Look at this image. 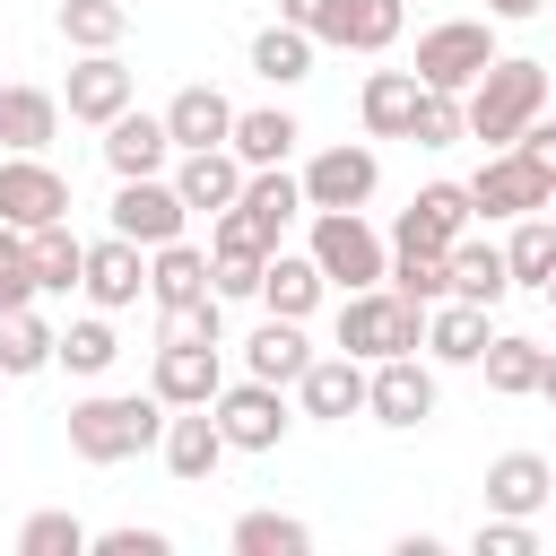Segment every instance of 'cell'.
Instances as JSON below:
<instances>
[{
  "label": "cell",
  "instance_id": "53",
  "mask_svg": "<svg viewBox=\"0 0 556 556\" xmlns=\"http://www.w3.org/2000/svg\"><path fill=\"white\" fill-rule=\"evenodd\" d=\"M539 295H547V304H556V278H547V287H539Z\"/></svg>",
  "mask_w": 556,
  "mask_h": 556
},
{
  "label": "cell",
  "instance_id": "39",
  "mask_svg": "<svg viewBox=\"0 0 556 556\" xmlns=\"http://www.w3.org/2000/svg\"><path fill=\"white\" fill-rule=\"evenodd\" d=\"M113 356H122V339H113V321H104V313L70 321V330H61V348H52V365H70L78 382H96V374H104Z\"/></svg>",
  "mask_w": 556,
  "mask_h": 556
},
{
  "label": "cell",
  "instance_id": "22",
  "mask_svg": "<svg viewBox=\"0 0 556 556\" xmlns=\"http://www.w3.org/2000/svg\"><path fill=\"white\" fill-rule=\"evenodd\" d=\"M417 104H426V78L417 70H374L365 96H356V113H365L374 139H417Z\"/></svg>",
  "mask_w": 556,
  "mask_h": 556
},
{
  "label": "cell",
  "instance_id": "44",
  "mask_svg": "<svg viewBox=\"0 0 556 556\" xmlns=\"http://www.w3.org/2000/svg\"><path fill=\"white\" fill-rule=\"evenodd\" d=\"M452 139H469V104L443 96V87H426V104H417V148H452Z\"/></svg>",
  "mask_w": 556,
  "mask_h": 556
},
{
  "label": "cell",
  "instance_id": "7",
  "mask_svg": "<svg viewBox=\"0 0 556 556\" xmlns=\"http://www.w3.org/2000/svg\"><path fill=\"white\" fill-rule=\"evenodd\" d=\"M182 217H191V200L174 191V174H130V182L113 191V235H130L139 252L174 243V235H182Z\"/></svg>",
  "mask_w": 556,
  "mask_h": 556
},
{
  "label": "cell",
  "instance_id": "32",
  "mask_svg": "<svg viewBox=\"0 0 556 556\" xmlns=\"http://www.w3.org/2000/svg\"><path fill=\"white\" fill-rule=\"evenodd\" d=\"M243 208H252L269 235H287L295 217H313V208H304V174H287V165H252V174H243Z\"/></svg>",
  "mask_w": 556,
  "mask_h": 556
},
{
  "label": "cell",
  "instance_id": "48",
  "mask_svg": "<svg viewBox=\"0 0 556 556\" xmlns=\"http://www.w3.org/2000/svg\"><path fill=\"white\" fill-rule=\"evenodd\" d=\"M174 539L165 530H139V521H122V530H96V556H165Z\"/></svg>",
  "mask_w": 556,
  "mask_h": 556
},
{
  "label": "cell",
  "instance_id": "11",
  "mask_svg": "<svg viewBox=\"0 0 556 556\" xmlns=\"http://www.w3.org/2000/svg\"><path fill=\"white\" fill-rule=\"evenodd\" d=\"M365 417L391 426V434L426 426V417H434V365H417V348H408V356H382L374 382H365Z\"/></svg>",
  "mask_w": 556,
  "mask_h": 556
},
{
  "label": "cell",
  "instance_id": "47",
  "mask_svg": "<svg viewBox=\"0 0 556 556\" xmlns=\"http://www.w3.org/2000/svg\"><path fill=\"white\" fill-rule=\"evenodd\" d=\"M278 17H287V26H304L313 43H339V17H348V0H278Z\"/></svg>",
  "mask_w": 556,
  "mask_h": 556
},
{
  "label": "cell",
  "instance_id": "33",
  "mask_svg": "<svg viewBox=\"0 0 556 556\" xmlns=\"http://www.w3.org/2000/svg\"><path fill=\"white\" fill-rule=\"evenodd\" d=\"M26 243H35V287H43V295H70V287H87V243L70 235V217L35 226Z\"/></svg>",
  "mask_w": 556,
  "mask_h": 556
},
{
  "label": "cell",
  "instance_id": "21",
  "mask_svg": "<svg viewBox=\"0 0 556 556\" xmlns=\"http://www.w3.org/2000/svg\"><path fill=\"white\" fill-rule=\"evenodd\" d=\"M139 295H148V261H139V243H130V235L87 243V304H96V313H122V304H139Z\"/></svg>",
  "mask_w": 556,
  "mask_h": 556
},
{
  "label": "cell",
  "instance_id": "41",
  "mask_svg": "<svg viewBox=\"0 0 556 556\" xmlns=\"http://www.w3.org/2000/svg\"><path fill=\"white\" fill-rule=\"evenodd\" d=\"M87 547H96V530L78 513H26V530H17V556H87Z\"/></svg>",
  "mask_w": 556,
  "mask_h": 556
},
{
  "label": "cell",
  "instance_id": "17",
  "mask_svg": "<svg viewBox=\"0 0 556 556\" xmlns=\"http://www.w3.org/2000/svg\"><path fill=\"white\" fill-rule=\"evenodd\" d=\"M547 504H556V460H539V452H495L486 460V513L539 521Z\"/></svg>",
  "mask_w": 556,
  "mask_h": 556
},
{
  "label": "cell",
  "instance_id": "42",
  "mask_svg": "<svg viewBox=\"0 0 556 556\" xmlns=\"http://www.w3.org/2000/svg\"><path fill=\"white\" fill-rule=\"evenodd\" d=\"M391 287L408 304H443L452 295V252H391Z\"/></svg>",
  "mask_w": 556,
  "mask_h": 556
},
{
  "label": "cell",
  "instance_id": "24",
  "mask_svg": "<svg viewBox=\"0 0 556 556\" xmlns=\"http://www.w3.org/2000/svg\"><path fill=\"white\" fill-rule=\"evenodd\" d=\"M165 130H174V148H226V139H235V104H226L208 78H191V87L165 104Z\"/></svg>",
  "mask_w": 556,
  "mask_h": 556
},
{
  "label": "cell",
  "instance_id": "51",
  "mask_svg": "<svg viewBox=\"0 0 556 556\" xmlns=\"http://www.w3.org/2000/svg\"><path fill=\"white\" fill-rule=\"evenodd\" d=\"M539 9H547V0H486V17H504V26H513V17H539Z\"/></svg>",
  "mask_w": 556,
  "mask_h": 556
},
{
  "label": "cell",
  "instance_id": "18",
  "mask_svg": "<svg viewBox=\"0 0 556 556\" xmlns=\"http://www.w3.org/2000/svg\"><path fill=\"white\" fill-rule=\"evenodd\" d=\"M165 156H182L174 130H165V113H113V122H104V165H113V182L165 174Z\"/></svg>",
  "mask_w": 556,
  "mask_h": 556
},
{
  "label": "cell",
  "instance_id": "40",
  "mask_svg": "<svg viewBox=\"0 0 556 556\" xmlns=\"http://www.w3.org/2000/svg\"><path fill=\"white\" fill-rule=\"evenodd\" d=\"M61 35H70L78 52H113V43L130 35V9H122V0H61Z\"/></svg>",
  "mask_w": 556,
  "mask_h": 556
},
{
  "label": "cell",
  "instance_id": "37",
  "mask_svg": "<svg viewBox=\"0 0 556 556\" xmlns=\"http://www.w3.org/2000/svg\"><path fill=\"white\" fill-rule=\"evenodd\" d=\"M408 26V0H348L339 17V52H391Z\"/></svg>",
  "mask_w": 556,
  "mask_h": 556
},
{
  "label": "cell",
  "instance_id": "54",
  "mask_svg": "<svg viewBox=\"0 0 556 556\" xmlns=\"http://www.w3.org/2000/svg\"><path fill=\"white\" fill-rule=\"evenodd\" d=\"M0 156H9V139H0Z\"/></svg>",
  "mask_w": 556,
  "mask_h": 556
},
{
  "label": "cell",
  "instance_id": "12",
  "mask_svg": "<svg viewBox=\"0 0 556 556\" xmlns=\"http://www.w3.org/2000/svg\"><path fill=\"white\" fill-rule=\"evenodd\" d=\"M374 182H382V156L365 139H339V148H321L304 165V208H365Z\"/></svg>",
  "mask_w": 556,
  "mask_h": 556
},
{
  "label": "cell",
  "instance_id": "29",
  "mask_svg": "<svg viewBox=\"0 0 556 556\" xmlns=\"http://www.w3.org/2000/svg\"><path fill=\"white\" fill-rule=\"evenodd\" d=\"M295 139H304V122H295L287 104H261V113H235V139H226V148H235L243 165H287Z\"/></svg>",
  "mask_w": 556,
  "mask_h": 556
},
{
  "label": "cell",
  "instance_id": "19",
  "mask_svg": "<svg viewBox=\"0 0 556 556\" xmlns=\"http://www.w3.org/2000/svg\"><path fill=\"white\" fill-rule=\"evenodd\" d=\"M243 156L235 148H182V165H174V191L191 200V217H217V208H235L243 200Z\"/></svg>",
  "mask_w": 556,
  "mask_h": 556
},
{
  "label": "cell",
  "instance_id": "8",
  "mask_svg": "<svg viewBox=\"0 0 556 556\" xmlns=\"http://www.w3.org/2000/svg\"><path fill=\"white\" fill-rule=\"evenodd\" d=\"M208 408H217V426H226V443H235V452H278V443H287V426H295V417H287V400H278V382H261V374L226 382Z\"/></svg>",
  "mask_w": 556,
  "mask_h": 556
},
{
  "label": "cell",
  "instance_id": "16",
  "mask_svg": "<svg viewBox=\"0 0 556 556\" xmlns=\"http://www.w3.org/2000/svg\"><path fill=\"white\" fill-rule=\"evenodd\" d=\"M156 452H165V469H174L182 486H200V478H217V460H226L235 443H226L217 408H174V417H165V443H156Z\"/></svg>",
  "mask_w": 556,
  "mask_h": 556
},
{
  "label": "cell",
  "instance_id": "45",
  "mask_svg": "<svg viewBox=\"0 0 556 556\" xmlns=\"http://www.w3.org/2000/svg\"><path fill=\"white\" fill-rule=\"evenodd\" d=\"M156 339H208V348H226V295H200L182 313H156Z\"/></svg>",
  "mask_w": 556,
  "mask_h": 556
},
{
  "label": "cell",
  "instance_id": "31",
  "mask_svg": "<svg viewBox=\"0 0 556 556\" xmlns=\"http://www.w3.org/2000/svg\"><path fill=\"white\" fill-rule=\"evenodd\" d=\"M252 78H269V87H304V78H313V35L287 26V17L261 26V35H252Z\"/></svg>",
  "mask_w": 556,
  "mask_h": 556
},
{
  "label": "cell",
  "instance_id": "27",
  "mask_svg": "<svg viewBox=\"0 0 556 556\" xmlns=\"http://www.w3.org/2000/svg\"><path fill=\"white\" fill-rule=\"evenodd\" d=\"M313 365V339H304V321H287V313H269L261 330H252V348H243V374H261V382H295Z\"/></svg>",
  "mask_w": 556,
  "mask_h": 556
},
{
  "label": "cell",
  "instance_id": "55",
  "mask_svg": "<svg viewBox=\"0 0 556 556\" xmlns=\"http://www.w3.org/2000/svg\"><path fill=\"white\" fill-rule=\"evenodd\" d=\"M0 87H9V78H0Z\"/></svg>",
  "mask_w": 556,
  "mask_h": 556
},
{
  "label": "cell",
  "instance_id": "1",
  "mask_svg": "<svg viewBox=\"0 0 556 556\" xmlns=\"http://www.w3.org/2000/svg\"><path fill=\"white\" fill-rule=\"evenodd\" d=\"M165 417H174V408H165L156 391H87V400L70 408V452L96 460V469L139 460V452L165 443Z\"/></svg>",
  "mask_w": 556,
  "mask_h": 556
},
{
  "label": "cell",
  "instance_id": "20",
  "mask_svg": "<svg viewBox=\"0 0 556 556\" xmlns=\"http://www.w3.org/2000/svg\"><path fill=\"white\" fill-rule=\"evenodd\" d=\"M148 295H156V313H182V304H200V295H217V261L200 252V243H156L148 252Z\"/></svg>",
  "mask_w": 556,
  "mask_h": 556
},
{
  "label": "cell",
  "instance_id": "30",
  "mask_svg": "<svg viewBox=\"0 0 556 556\" xmlns=\"http://www.w3.org/2000/svg\"><path fill=\"white\" fill-rule=\"evenodd\" d=\"M52 348H61V330L35 313V304H17V313H0V374L9 382H26V374H43L52 365Z\"/></svg>",
  "mask_w": 556,
  "mask_h": 556
},
{
  "label": "cell",
  "instance_id": "38",
  "mask_svg": "<svg viewBox=\"0 0 556 556\" xmlns=\"http://www.w3.org/2000/svg\"><path fill=\"white\" fill-rule=\"evenodd\" d=\"M269 252H278V235H269V226H261L243 200L208 217V261H269Z\"/></svg>",
  "mask_w": 556,
  "mask_h": 556
},
{
  "label": "cell",
  "instance_id": "15",
  "mask_svg": "<svg viewBox=\"0 0 556 556\" xmlns=\"http://www.w3.org/2000/svg\"><path fill=\"white\" fill-rule=\"evenodd\" d=\"M130 96H139V70H122V52H87V61H70V87H61V104H70V122H113V113H130Z\"/></svg>",
  "mask_w": 556,
  "mask_h": 556
},
{
  "label": "cell",
  "instance_id": "2",
  "mask_svg": "<svg viewBox=\"0 0 556 556\" xmlns=\"http://www.w3.org/2000/svg\"><path fill=\"white\" fill-rule=\"evenodd\" d=\"M469 104V139H486V148H513L539 113H547V61H521V52H495L486 61V78L460 96Z\"/></svg>",
  "mask_w": 556,
  "mask_h": 556
},
{
  "label": "cell",
  "instance_id": "3",
  "mask_svg": "<svg viewBox=\"0 0 556 556\" xmlns=\"http://www.w3.org/2000/svg\"><path fill=\"white\" fill-rule=\"evenodd\" d=\"M339 348L365 356V365L408 356V348H426V304H408L391 278H382V287H356V295L339 304Z\"/></svg>",
  "mask_w": 556,
  "mask_h": 556
},
{
  "label": "cell",
  "instance_id": "28",
  "mask_svg": "<svg viewBox=\"0 0 556 556\" xmlns=\"http://www.w3.org/2000/svg\"><path fill=\"white\" fill-rule=\"evenodd\" d=\"M452 295L495 313V304L513 295V261H504V243H469V235H460V243H452Z\"/></svg>",
  "mask_w": 556,
  "mask_h": 556
},
{
  "label": "cell",
  "instance_id": "5",
  "mask_svg": "<svg viewBox=\"0 0 556 556\" xmlns=\"http://www.w3.org/2000/svg\"><path fill=\"white\" fill-rule=\"evenodd\" d=\"M486 61H495V26L486 17H434L417 35V78L443 87V96H469L486 78Z\"/></svg>",
  "mask_w": 556,
  "mask_h": 556
},
{
  "label": "cell",
  "instance_id": "26",
  "mask_svg": "<svg viewBox=\"0 0 556 556\" xmlns=\"http://www.w3.org/2000/svg\"><path fill=\"white\" fill-rule=\"evenodd\" d=\"M321 295H330V278H321V261H313V252H269V269H261V304H269V313L304 321Z\"/></svg>",
  "mask_w": 556,
  "mask_h": 556
},
{
  "label": "cell",
  "instance_id": "6",
  "mask_svg": "<svg viewBox=\"0 0 556 556\" xmlns=\"http://www.w3.org/2000/svg\"><path fill=\"white\" fill-rule=\"evenodd\" d=\"M469 208H478V217H530V208H556V174H547L530 148H486V165L469 174Z\"/></svg>",
  "mask_w": 556,
  "mask_h": 556
},
{
  "label": "cell",
  "instance_id": "10",
  "mask_svg": "<svg viewBox=\"0 0 556 556\" xmlns=\"http://www.w3.org/2000/svg\"><path fill=\"white\" fill-rule=\"evenodd\" d=\"M148 391H156L165 408H208V400L226 391V365H217V348H208V339H156Z\"/></svg>",
  "mask_w": 556,
  "mask_h": 556
},
{
  "label": "cell",
  "instance_id": "25",
  "mask_svg": "<svg viewBox=\"0 0 556 556\" xmlns=\"http://www.w3.org/2000/svg\"><path fill=\"white\" fill-rule=\"evenodd\" d=\"M52 130H61V96L52 87H0V139H9V156H43Z\"/></svg>",
  "mask_w": 556,
  "mask_h": 556
},
{
  "label": "cell",
  "instance_id": "34",
  "mask_svg": "<svg viewBox=\"0 0 556 556\" xmlns=\"http://www.w3.org/2000/svg\"><path fill=\"white\" fill-rule=\"evenodd\" d=\"M478 365H486V391H495V400H530V391H539L547 348H539V339H521V330H504V339H486V356H478Z\"/></svg>",
  "mask_w": 556,
  "mask_h": 556
},
{
  "label": "cell",
  "instance_id": "46",
  "mask_svg": "<svg viewBox=\"0 0 556 556\" xmlns=\"http://www.w3.org/2000/svg\"><path fill=\"white\" fill-rule=\"evenodd\" d=\"M469 547H478V556H539V521H521V513H486V521L469 530Z\"/></svg>",
  "mask_w": 556,
  "mask_h": 556
},
{
  "label": "cell",
  "instance_id": "4",
  "mask_svg": "<svg viewBox=\"0 0 556 556\" xmlns=\"http://www.w3.org/2000/svg\"><path fill=\"white\" fill-rule=\"evenodd\" d=\"M313 261H321V278L330 287H382L391 278V243L365 226V208H313V243H304Z\"/></svg>",
  "mask_w": 556,
  "mask_h": 556
},
{
  "label": "cell",
  "instance_id": "23",
  "mask_svg": "<svg viewBox=\"0 0 556 556\" xmlns=\"http://www.w3.org/2000/svg\"><path fill=\"white\" fill-rule=\"evenodd\" d=\"M486 304H460V295H443V304H426V356L434 365H478L486 356Z\"/></svg>",
  "mask_w": 556,
  "mask_h": 556
},
{
  "label": "cell",
  "instance_id": "43",
  "mask_svg": "<svg viewBox=\"0 0 556 556\" xmlns=\"http://www.w3.org/2000/svg\"><path fill=\"white\" fill-rule=\"evenodd\" d=\"M43 287H35V243L17 235V226H0V313H17V304H35Z\"/></svg>",
  "mask_w": 556,
  "mask_h": 556
},
{
  "label": "cell",
  "instance_id": "9",
  "mask_svg": "<svg viewBox=\"0 0 556 556\" xmlns=\"http://www.w3.org/2000/svg\"><path fill=\"white\" fill-rule=\"evenodd\" d=\"M469 182H426L408 208H400V226H391V252H452L460 235H469Z\"/></svg>",
  "mask_w": 556,
  "mask_h": 556
},
{
  "label": "cell",
  "instance_id": "52",
  "mask_svg": "<svg viewBox=\"0 0 556 556\" xmlns=\"http://www.w3.org/2000/svg\"><path fill=\"white\" fill-rule=\"evenodd\" d=\"M539 400L556 408V348H547V365H539Z\"/></svg>",
  "mask_w": 556,
  "mask_h": 556
},
{
  "label": "cell",
  "instance_id": "50",
  "mask_svg": "<svg viewBox=\"0 0 556 556\" xmlns=\"http://www.w3.org/2000/svg\"><path fill=\"white\" fill-rule=\"evenodd\" d=\"M513 148H530V156H539V165H547V174H556V122H547V113H539V122H530V130H521V139H513Z\"/></svg>",
  "mask_w": 556,
  "mask_h": 556
},
{
  "label": "cell",
  "instance_id": "49",
  "mask_svg": "<svg viewBox=\"0 0 556 556\" xmlns=\"http://www.w3.org/2000/svg\"><path fill=\"white\" fill-rule=\"evenodd\" d=\"M261 269L269 261H217V295H261Z\"/></svg>",
  "mask_w": 556,
  "mask_h": 556
},
{
  "label": "cell",
  "instance_id": "13",
  "mask_svg": "<svg viewBox=\"0 0 556 556\" xmlns=\"http://www.w3.org/2000/svg\"><path fill=\"white\" fill-rule=\"evenodd\" d=\"M365 382H374V365L348 356V348H330V356H313V365L295 374V400H304V417L348 426V417H365Z\"/></svg>",
  "mask_w": 556,
  "mask_h": 556
},
{
  "label": "cell",
  "instance_id": "36",
  "mask_svg": "<svg viewBox=\"0 0 556 556\" xmlns=\"http://www.w3.org/2000/svg\"><path fill=\"white\" fill-rule=\"evenodd\" d=\"M226 539H235V556H304V547H313V530H304L295 513H269V504L243 513Z\"/></svg>",
  "mask_w": 556,
  "mask_h": 556
},
{
  "label": "cell",
  "instance_id": "35",
  "mask_svg": "<svg viewBox=\"0 0 556 556\" xmlns=\"http://www.w3.org/2000/svg\"><path fill=\"white\" fill-rule=\"evenodd\" d=\"M504 261H513V287H547V278H556V208H530V217H513V243H504Z\"/></svg>",
  "mask_w": 556,
  "mask_h": 556
},
{
  "label": "cell",
  "instance_id": "14",
  "mask_svg": "<svg viewBox=\"0 0 556 556\" xmlns=\"http://www.w3.org/2000/svg\"><path fill=\"white\" fill-rule=\"evenodd\" d=\"M52 217H70V182H61L43 156H0V226L35 235V226H52Z\"/></svg>",
  "mask_w": 556,
  "mask_h": 556
}]
</instances>
